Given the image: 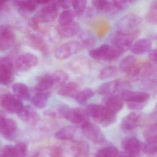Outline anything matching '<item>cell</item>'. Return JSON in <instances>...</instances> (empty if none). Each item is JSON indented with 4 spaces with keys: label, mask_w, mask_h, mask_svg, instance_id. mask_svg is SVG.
Returning a JSON list of instances; mask_svg holds the SVG:
<instances>
[{
    "label": "cell",
    "mask_w": 157,
    "mask_h": 157,
    "mask_svg": "<svg viewBox=\"0 0 157 157\" xmlns=\"http://www.w3.org/2000/svg\"><path fill=\"white\" fill-rule=\"evenodd\" d=\"M128 1V0H112L111 3L117 11H121L127 7Z\"/></svg>",
    "instance_id": "obj_45"
},
{
    "label": "cell",
    "mask_w": 157,
    "mask_h": 157,
    "mask_svg": "<svg viewBox=\"0 0 157 157\" xmlns=\"http://www.w3.org/2000/svg\"><path fill=\"white\" fill-rule=\"evenodd\" d=\"M6 0H0V3L2 4H3L4 2H5L6 1Z\"/></svg>",
    "instance_id": "obj_55"
},
{
    "label": "cell",
    "mask_w": 157,
    "mask_h": 157,
    "mask_svg": "<svg viewBox=\"0 0 157 157\" xmlns=\"http://www.w3.org/2000/svg\"><path fill=\"white\" fill-rule=\"evenodd\" d=\"M153 43L149 39H142L135 41L130 47L131 51L136 55H141L149 52L152 49Z\"/></svg>",
    "instance_id": "obj_15"
},
{
    "label": "cell",
    "mask_w": 157,
    "mask_h": 157,
    "mask_svg": "<svg viewBox=\"0 0 157 157\" xmlns=\"http://www.w3.org/2000/svg\"><path fill=\"white\" fill-rule=\"evenodd\" d=\"M15 36L9 29H4L0 31V51L11 48L15 43Z\"/></svg>",
    "instance_id": "obj_17"
},
{
    "label": "cell",
    "mask_w": 157,
    "mask_h": 157,
    "mask_svg": "<svg viewBox=\"0 0 157 157\" xmlns=\"http://www.w3.org/2000/svg\"><path fill=\"white\" fill-rule=\"evenodd\" d=\"M118 72L119 70L115 66H107L100 71L99 74L98 78L100 80H105L108 78H113L117 75Z\"/></svg>",
    "instance_id": "obj_31"
},
{
    "label": "cell",
    "mask_w": 157,
    "mask_h": 157,
    "mask_svg": "<svg viewBox=\"0 0 157 157\" xmlns=\"http://www.w3.org/2000/svg\"><path fill=\"white\" fill-rule=\"evenodd\" d=\"M58 6L57 2L53 3L42 9L43 22H49L54 20L58 15Z\"/></svg>",
    "instance_id": "obj_24"
},
{
    "label": "cell",
    "mask_w": 157,
    "mask_h": 157,
    "mask_svg": "<svg viewBox=\"0 0 157 157\" xmlns=\"http://www.w3.org/2000/svg\"><path fill=\"white\" fill-rule=\"evenodd\" d=\"M0 157H14V147L7 145L0 148Z\"/></svg>",
    "instance_id": "obj_44"
},
{
    "label": "cell",
    "mask_w": 157,
    "mask_h": 157,
    "mask_svg": "<svg viewBox=\"0 0 157 157\" xmlns=\"http://www.w3.org/2000/svg\"><path fill=\"white\" fill-rule=\"evenodd\" d=\"M77 129L74 126H67L59 130L55 134L56 139L60 140H75Z\"/></svg>",
    "instance_id": "obj_22"
},
{
    "label": "cell",
    "mask_w": 157,
    "mask_h": 157,
    "mask_svg": "<svg viewBox=\"0 0 157 157\" xmlns=\"http://www.w3.org/2000/svg\"><path fill=\"white\" fill-rule=\"evenodd\" d=\"M85 111L88 117L104 128L113 124L117 121V114L110 111L102 105L92 103L88 105Z\"/></svg>",
    "instance_id": "obj_1"
},
{
    "label": "cell",
    "mask_w": 157,
    "mask_h": 157,
    "mask_svg": "<svg viewBox=\"0 0 157 157\" xmlns=\"http://www.w3.org/2000/svg\"><path fill=\"white\" fill-rule=\"evenodd\" d=\"M156 72V68L152 63H137L136 66L128 73L127 78L131 81H137L143 78L154 76Z\"/></svg>",
    "instance_id": "obj_2"
},
{
    "label": "cell",
    "mask_w": 157,
    "mask_h": 157,
    "mask_svg": "<svg viewBox=\"0 0 157 157\" xmlns=\"http://www.w3.org/2000/svg\"><path fill=\"white\" fill-rule=\"evenodd\" d=\"M82 48L81 44L78 41H69L58 48L54 52V56L58 59H65L76 54Z\"/></svg>",
    "instance_id": "obj_5"
},
{
    "label": "cell",
    "mask_w": 157,
    "mask_h": 157,
    "mask_svg": "<svg viewBox=\"0 0 157 157\" xmlns=\"http://www.w3.org/2000/svg\"><path fill=\"white\" fill-rule=\"evenodd\" d=\"M14 157H26L28 154V148L25 143L18 144L14 147Z\"/></svg>",
    "instance_id": "obj_37"
},
{
    "label": "cell",
    "mask_w": 157,
    "mask_h": 157,
    "mask_svg": "<svg viewBox=\"0 0 157 157\" xmlns=\"http://www.w3.org/2000/svg\"><path fill=\"white\" fill-rule=\"evenodd\" d=\"M140 33L141 32L139 29L128 32L117 30L112 38V44L128 50L139 36Z\"/></svg>",
    "instance_id": "obj_3"
},
{
    "label": "cell",
    "mask_w": 157,
    "mask_h": 157,
    "mask_svg": "<svg viewBox=\"0 0 157 157\" xmlns=\"http://www.w3.org/2000/svg\"><path fill=\"white\" fill-rule=\"evenodd\" d=\"M93 6L99 11H108L110 3L108 0H92Z\"/></svg>",
    "instance_id": "obj_40"
},
{
    "label": "cell",
    "mask_w": 157,
    "mask_h": 157,
    "mask_svg": "<svg viewBox=\"0 0 157 157\" xmlns=\"http://www.w3.org/2000/svg\"><path fill=\"white\" fill-rule=\"evenodd\" d=\"M73 0H57L58 5L65 9H68L72 6Z\"/></svg>",
    "instance_id": "obj_48"
},
{
    "label": "cell",
    "mask_w": 157,
    "mask_h": 157,
    "mask_svg": "<svg viewBox=\"0 0 157 157\" xmlns=\"http://www.w3.org/2000/svg\"><path fill=\"white\" fill-rule=\"evenodd\" d=\"M147 23L152 25L157 24V1H153L146 16Z\"/></svg>",
    "instance_id": "obj_34"
},
{
    "label": "cell",
    "mask_w": 157,
    "mask_h": 157,
    "mask_svg": "<svg viewBox=\"0 0 157 157\" xmlns=\"http://www.w3.org/2000/svg\"><path fill=\"white\" fill-rule=\"evenodd\" d=\"M144 136L147 143L157 144V124H154L148 126L144 132Z\"/></svg>",
    "instance_id": "obj_29"
},
{
    "label": "cell",
    "mask_w": 157,
    "mask_h": 157,
    "mask_svg": "<svg viewBox=\"0 0 157 157\" xmlns=\"http://www.w3.org/2000/svg\"><path fill=\"white\" fill-rule=\"evenodd\" d=\"M17 115L23 121L33 125L36 124L39 119V116L36 110L29 105L24 106Z\"/></svg>",
    "instance_id": "obj_13"
},
{
    "label": "cell",
    "mask_w": 157,
    "mask_h": 157,
    "mask_svg": "<svg viewBox=\"0 0 157 157\" xmlns=\"http://www.w3.org/2000/svg\"><path fill=\"white\" fill-rule=\"evenodd\" d=\"M62 149L60 147H54L51 151V157H62Z\"/></svg>",
    "instance_id": "obj_47"
},
{
    "label": "cell",
    "mask_w": 157,
    "mask_h": 157,
    "mask_svg": "<svg viewBox=\"0 0 157 157\" xmlns=\"http://www.w3.org/2000/svg\"><path fill=\"white\" fill-rule=\"evenodd\" d=\"M109 46V45L108 44L101 45L99 48L89 51L88 55L92 59L96 60L106 61Z\"/></svg>",
    "instance_id": "obj_28"
},
{
    "label": "cell",
    "mask_w": 157,
    "mask_h": 157,
    "mask_svg": "<svg viewBox=\"0 0 157 157\" xmlns=\"http://www.w3.org/2000/svg\"><path fill=\"white\" fill-rule=\"evenodd\" d=\"M137 59L133 55L126 56L122 60L119 65V70L125 74L131 71L138 63Z\"/></svg>",
    "instance_id": "obj_25"
},
{
    "label": "cell",
    "mask_w": 157,
    "mask_h": 157,
    "mask_svg": "<svg viewBox=\"0 0 157 157\" xmlns=\"http://www.w3.org/2000/svg\"><path fill=\"white\" fill-rule=\"evenodd\" d=\"M38 59L37 56L30 53H25L19 55L14 62L16 69L18 71H29L37 64Z\"/></svg>",
    "instance_id": "obj_8"
},
{
    "label": "cell",
    "mask_w": 157,
    "mask_h": 157,
    "mask_svg": "<svg viewBox=\"0 0 157 157\" xmlns=\"http://www.w3.org/2000/svg\"><path fill=\"white\" fill-rule=\"evenodd\" d=\"M147 102H126L129 109L136 112L143 110L147 105Z\"/></svg>",
    "instance_id": "obj_42"
},
{
    "label": "cell",
    "mask_w": 157,
    "mask_h": 157,
    "mask_svg": "<svg viewBox=\"0 0 157 157\" xmlns=\"http://www.w3.org/2000/svg\"><path fill=\"white\" fill-rule=\"evenodd\" d=\"M17 129V124L13 119L5 117L0 120V133L6 137H11Z\"/></svg>",
    "instance_id": "obj_18"
},
{
    "label": "cell",
    "mask_w": 157,
    "mask_h": 157,
    "mask_svg": "<svg viewBox=\"0 0 157 157\" xmlns=\"http://www.w3.org/2000/svg\"><path fill=\"white\" fill-rule=\"evenodd\" d=\"M75 16V13L73 10H67L63 11L59 16V25H66L72 23L74 21Z\"/></svg>",
    "instance_id": "obj_35"
},
{
    "label": "cell",
    "mask_w": 157,
    "mask_h": 157,
    "mask_svg": "<svg viewBox=\"0 0 157 157\" xmlns=\"http://www.w3.org/2000/svg\"><path fill=\"white\" fill-rule=\"evenodd\" d=\"M142 150L147 155L155 156L157 152V144L146 143L142 144Z\"/></svg>",
    "instance_id": "obj_39"
},
{
    "label": "cell",
    "mask_w": 157,
    "mask_h": 157,
    "mask_svg": "<svg viewBox=\"0 0 157 157\" xmlns=\"http://www.w3.org/2000/svg\"><path fill=\"white\" fill-rule=\"evenodd\" d=\"M32 43L35 48L40 51L42 53L44 54L48 53L49 48L45 43L42 40L39 39L34 40L32 41Z\"/></svg>",
    "instance_id": "obj_43"
},
{
    "label": "cell",
    "mask_w": 157,
    "mask_h": 157,
    "mask_svg": "<svg viewBox=\"0 0 157 157\" xmlns=\"http://www.w3.org/2000/svg\"><path fill=\"white\" fill-rule=\"evenodd\" d=\"M119 150L116 147L108 146L99 150L96 157H117Z\"/></svg>",
    "instance_id": "obj_32"
},
{
    "label": "cell",
    "mask_w": 157,
    "mask_h": 157,
    "mask_svg": "<svg viewBox=\"0 0 157 157\" xmlns=\"http://www.w3.org/2000/svg\"><path fill=\"white\" fill-rule=\"evenodd\" d=\"M122 146L125 151L135 155L142 150V143L135 137L124 138L122 142Z\"/></svg>",
    "instance_id": "obj_19"
},
{
    "label": "cell",
    "mask_w": 157,
    "mask_h": 157,
    "mask_svg": "<svg viewBox=\"0 0 157 157\" xmlns=\"http://www.w3.org/2000/svg\"><path fill=\"white\" fill-rule=\"evenodd\" d=\"M12 90L14 95L20 100H28L30 94L27 87L22 83H17L12 86Z\"/></svg>",
    "instance_id": "obj_27"
},
{
    "label": "cell",
    "mask_w": 157,
    "mask_h": 157,
    "mask_svg": "<svg viewBox=\"0 0 157 157\" xmlns=\"http://www.w3.org/2000/svg\"><path fill=\"white\" fill-rule=\"evenodd\" d=\"M52 76L54 81V86H61L66 83L69 78L68 75L62 70L55 71Z\"/></svg>",
    "instance_id": "obj_33"
},
{
    "label": "cell",
    "mask_w": 157,
    "mask_h": 157,
    "mask_svg": "<svg viewBox=\"0 0 157 157\" xmlns=\"http://www.w3.org/2000/svg\"><path fill=\"white\" fill-rule=\"evenodd\" d=\"M142 22L141 17L135 14H129L122 17L117 24L120 31L128 32L135 30Z\"/></svg>",
    "instance_id": "obj_10"
},
{
    "label": "cell",
    "mask_w": 157,
    "mask_h": 157,
    "mask_svg": "<svg viewBox=\"0 0 157 157\" xmlns=\"http://www.w3.org/2000/svg\"><path fill=\"white\" fill-rule=\"evenodd\" d=\"M120 82L119 80H114L103 83L98 88L97 92L100 95H112L120 88Z\"/></svg>",
    "instance_id": "obj_21"
},
{
    "label": "cell",
    "mask_w": 157,
    "mask_h": 157,
    "mask_svg": "<svg viewBox=\"0 0 157 157\" xmlns=\"http://www.w3.org/2000/svg\"><path fill=\"white\" fill-rule=\"evenodd\" d=\"M51 92L49 91L37 92L32 98V104L36 108L43 109L46 107L48 100L51 97Z\"/></svg>",
    "instance_id": "obj_23"
},
{
    "label": "cell",
    "mask_w": 157,
    "mask_h": 157,
    "mask_svg": "<svg viewBox=\"0 0 157 157\" xmlns=\"http://www.w3.org/2000/svg\"><path fill=\"white\" fill-rule=\"evenodd\" d=\"M19 5L21 8L28 11H35L36 9V6L32 1H21L19 3Z\"/></svg>",
    "instance_id": "obj_46"
},
{
    "label": "cell",
    "mask_w": 157,
    "mask_h": 157,
    "mask_svg": "<svg viewBox=\"0 0 157 157\" xmlns=\"http://www.w3.org/2000/svg\"><path fill=\"white\" fill-rule=\"evenodd\" d=\"M0 104L7 112L17 114L24 106L21 100L15 95L6 94L0 99Z\"/></svg>",
    "instance_id": "obj_7"
},
{
    "label": "cell",
    "mask_w": 157,
    "mask_h": 157,
    "mask_svg": "<svg viewBox=\"0 0 157 157\" xmlns=\"http://www.w3.org/2000/svg\"><path fill=\"white\" fill-rule=\"evenodd\" d=\"M95 95V92L90 88H86L79 91L75 98L76 101L79 104H84Z\"/></svg>",
    "instance_id": "obj_30"
},
{
    "label": "cell",
    "mask_w": 157,
    "mask_h": 157,
    "mask_svg": "<svg viewBox=\"0 0 157 157\" xmlns=\"http://www.w3.org/2000/svg\"><path fill=\"white\" fill-rule=\"evenodd\" d=\"M102 104L110 111L117 114L123 108L124 103L121 97L116 95H106L102 99Z\"/></svg>",
    "instance_id": "obj_12"
},
{
    "label": "cell",
    "mask_w": 157,
    "mask_h": 157,
    "mask_svg": "<svg viewBox=\"0 0 157 157\" xmlns=\"http://www.w3.org/2000/svg\"><path fill=\"white\" fill-rule=\"evenodd\" d=\"M5 113L2 111L0 110V120L2 118H5Z\"/></svg>",
    "instance_id": "obj_53"
},
{
    "label": "cell",
    "mask_w": 157,
    "mask_h": 157,
    "mask_svg": "<svg viewBox=\"0 0 157 157\" xmlns=\"http://www.w3.org/2000/svg\"><path fill=\"white\" fill-rule=\"evenodd\" d=\"M63 117L72 123L81 127L85 123L89 121L85 110L80 108H68L65 112Z\"/></svg>",
    "instance_id": "obj_9"
},
{
    "label": "cell",
    "mask_w": 157,
    "mask_h": 157,
    "mask_svg": "<svg viewBox=\"0 0 157 157\" xmlns=\"http://www.w3.org/2000/svg\"><path fill=\"white\" fill-rule=\"evenodd\" d=\"M89 149L88 144L86 143H80L76 146L75 150L76 154L78 156L84 155L88 153Z\"/></svg>",
    "instance_id": "obj_41"
},
{
    "label": "cell",
    "mask_w": 157,
    "mask_h": 157,
    "mask_svg": "<svg viewBox=\"0 0 157 157\" xmlns=\"http://www.w3.org/2000/svg\"><path fill=\"white\" fill-rule=\"evenodd\" d=\"M117 157H135V155L131 154L127 151H122L119 153Z\"/></svg>",
    "instance_id": "obj_50"
},
{
    "label": "cell",
    "mask_w": 157,
    "mask_h": 157,
    "mask_svg": "<svg viewBox=\"0 0 157 157\" xmlns=\"http://www.w3.org/2000/svg\"><path fill=\"white\" fill-rule=\"evenodd\" d=\"M148 58L151 61L156 64L157 62V50L156 49L151 50L148 52Z\"/></svg>",
    "instance_id": "obj_49"
},
{
    "label": "cell",
    "mask_w": 157,
    "mask_h": 157,
    "mask_svg": "<svg viewBox=\"0 0 157 157\" xmlns=\"http://www.w3.org/2000/svg\"><path fill=\"white\" fill-rule=\"evenodd\" d=\"M79 91L78 84L75 82H70L61 86L58 90V94L63 97L75 98Z\"/></svg>",
    "instance_id": "obj_20"
},
{
    "label": "cell",
    "mask_w": 157,
    "mask_h": 157,
    "mask_svg": "<svg viewBox=\"0 0 157 157\" xmlns=\"http://www.w3.org/2000/svg\"><path fill=\"white\" fill-rule=\"evenodd\" d=\"M144 119V115L142 113L133 112L123 118L121 126L123 130L131 131L141 125Z\"/></svg>",
    "instance_id": "obj_11"
},
{
    "label": "cell",
    "mask_w": 157,
    "mask_h": 157,
    "mask_svg": "<svg viewBox=\"0 0 157 157\" xmlns=\"http://www.w3.org/2000/svg\"><path fill=\"white\" fill-rule=\"evenodd\" d=\"M137 0H128V2L131 3H133L135 2Z\"/></svg>",
    "instance_id": "obj_54"
},
{
    "label": "cell",
    "mask_w": 157,
    "mask_h": 157,
    "mask_svg": "<svg viewBox=\"0 0 157 157\" xmlns=\"http://www.w3.org/2000/svg\"><path fill=\"white\" fill-rule=\"evenodd\" d=\"M121 98L126 102H147L150 95L145 91H134L124 90L121 93Z\"/></svg>",
    "instance_id": "obj_14"
},
{
    "label": "cell",
    "mask_w": 157,
    "mask_h": 157,
    "mask_svg": "<svg viewBox=\"0 0 157 157\" xmlns=\"http://www.w3.org/2000/svg\"><path fill=\"white\" fill-rule=\"evenodd\" d=\"M38 155V152H34L29 155V157H37Z\"/></svg>",
    "instance_id": "obj_52"
},
{
    "label": "cell",
    "mask_w": 157,
    "mask_h": 157,
    "mask_svg": "<svg viewBox=\"0 0 157 157\" xmlns=\"http://www.w3.org/2000/svg\"><path fill=\"white\" fill-rule=\"evenodd\" d=\"M1 60H2V58H0V64H1Z\"/></svg>",
    "instance_id": "obj_56"
},
{
    "label": "cell",
    "mask_w": 157,
    "mask_h": 157,
    "mask_svg": "<svg viewBox=\"0 0 157 157\" xmlns=\"http://www.w3.org/2000/svg\"><path fill=\"white\" fill-rule=\"evenodd\" d=\"M13 67L14 63L11 58H2L0 64V85H9L14 81Z\"/></svg>",
    "instance_id": "obj_6"
},
{
    "label": "cell",
    "mask_w": 157,
    "mask_h": 157,
    "mask_svg": "<svg viewBox=\"0 0 157 157\" xmlns=\"http://www.w3.org/2000/svg\"><path fill=\"white\" fill-rule=\"evenodd\" d=\"M37 2L39 4L48 3L51 0H36Z\"/></svg>",
    "instance_id": "obj_51"
},
{
    "label": "cell",
    "mask_w": 157,
    "mask_h": 157,
    "mask_svg": "<svg viewBox=\"0 0 157 157\" xmlns=\"http://www.w3.org/2000/svg\"><path fill=\"white\" fill-rule=\"evenodd\" d=\"M57 29L58 33L62 37L68 38L77 35L80 30V25L77 22L74 21L66 25H59Z\"/></svg>",
    "instance_id": "obj_16"
},
{
    "label": "cell",
    "mask_w": 157,
    "mask_h": 157,
    "mask_svg": "<svg viewBox=\"0 0 157 157\" xmlns=\"http://www.w3.org/2000/svg\"><path fill=\"white\" fill-rule=\"evenodd\" d=\"M85 137L95 144H101L105 141V137L101 129L96 124L88 121L81 126Z\"/></svg>",
    "instance_id": "obj_4"
},
{
    "label": "cell",
    "mask_w": 157,
    "mask_h": 157,
    "mask_svg": "<svg viewBox=\"0 0 157 157\" xmlns=\"http://www.w3.org/2000/svg\"><path fill=\"white\" fill-rule=\"evenodd\" d=\"M54 85V81L52 76L47 75L40 79L35 86V89L37 92L46 91L51 89Z\"/></svg>",
    "instance_id": "obj_26"
},
{
    "label": "cell",
    "mask_w": 157,
    "mask_h": 157,
    "mask_svg": "<svg viewBox=\"0 0 157 157\" xmlns=\"http://www.w3.org/2000/svg\"><path fill=\"white\" fill-rule=\"evenodd\" d=\"M86 6V0H73L72 6L76 16L82 15L85 10Z\"/></svg>",
    "instance_id": "obj_36"
},
{
    "label": "cell",
    "mask_w": 157,
    "mask_h": 157,
    "mask_svg": "<svg viewBox=\"0 0 157 157\" xmlns=\"http://www.w3.org/2000/svg\"><path fill=\"white\" fill-rule=\"evenodd\" d=\"M157 86L156 80L151 77L143 78L141 82V87L145 90H153Z\"/></svg>",
    "instance_id": "obj_38"
}]
</instances>
